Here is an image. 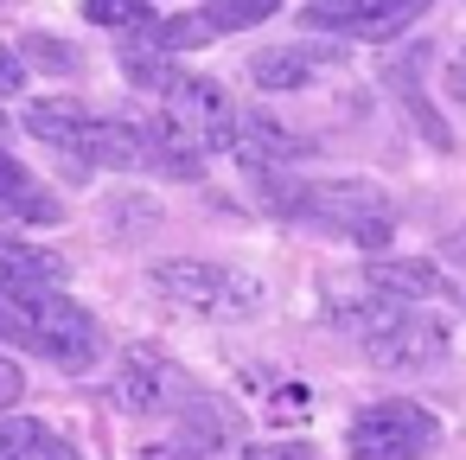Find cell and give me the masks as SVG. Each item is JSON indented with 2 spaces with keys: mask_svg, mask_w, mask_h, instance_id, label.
<instances>
[{
  "mask_svg": "<svg viewBox=\"0 0 466 460\" xmlns=\"http://www.w3.org/2000/svg\"><path fill=\"white\" fill-rule=\"evenodd\" d=\"M262 199L281 211V218H294V224H313V230H326V237H351L358 250H390V237H396V211H390V199H383V186H370V179H275V167H262Z\"/></svg>",
  "mask_w": 466,
  "mask_h": 460,
  "instance_id": "1",
  "label": "cell"
},
{
  "mask_svg": "<svg viewBox=\"0 0 466 460\" xmlns=\"http://www.w3.org/2000/svg\"><path fill=\"white\" fill-rule=\"evenodd\" d=\"M154 294L179 313H198V320H243L262 288L243 275V269H224V262H198V256H173V262H154L147 269Z\"/></svg>",
  "mask_w": 466,
  "mask_h": 460,
  "instance_id": "2",
  "label": "cell"
},
{
  "mask_svg": "<svg viewBox=\"0 0 466 460\" xmlns=\"http://www.w3.org/2000/svg\"><path fill=\"white\" fill-rule=\"evenodd\" d=\"M345 447H351V460H428L441 447V422L409 396H383L351 415Z\"/></svg>",
  "mask_w": 466,
  "mask_h": 460,
  "instance_id": "3",
  "label": "cell"
},
{
  "mask_svg": "<svg viewBox=\"0 0 466 460\" xmlns=\"http://www.w3.org/2000/svg\"><path fill=\"white\" fill-rule=\"evenodd\" d=\"M167 109H173V122H179L205 154H224V148L237 154V148H243V122H249V116L230 103V90H224L218 77H179L173 97H167Z\"/></svg>",
  "mask_w": 466,
  "mask_h": 460,
  "instance_id": "4",
  "label": "cell"
},
{
  "mask_svg": "<svg viewBox=\"0 0 466 460\" xmlns=\"http://www.w3.org/2000/svg\"><path fill=\"white\" fill-rule=\"evenodd\" d=\"M33 332H39V352L58 364V371H90L96 352H103V326L90 307H77L65 288L58 294H33Z\"/></svg>",
  "mask_w": 466,
  "mask_h": 460,
  "instance_id": "5",
  "label": "cell"
},
{
  "mask_svg": "<svg viewBox=\"0 0 466 460\" xmlns=\"http://www.w3.org/2000/svg\"><path fill=\"white\" fill-rule=\"evenodd\" d=\"M192 396H198V383H192L173 358H160V352H147V345H135V352L122 358V371H116V403L135 409V415H179Z\"/></svg>",
  "mask_w": 466,
  "mask_h": 460,
  "instance_id": "6",
  "label": "cell"
},
{
  "mask_svg": "<svg viewBox=\"0 0 466 460\" xmlns=\"http://www.w3.org/2000/svg\"><path fill=\"white\" fill-rule=\"evenodd\" d=\"M428 7H434V0H351V7H307V26L345 33V39H396Z\"/></svg>",
  "mask_w": 466,
  "mask_h": 460,
  "instance_id": "7",
  "label": "cell"
},
{
  "mask_svg": "<svg viewBox=\"0 0 466 460\" xmlns=\"http://www.w3.org/2000/svg\"><path fill=\"white\" fill-rule=\"evenodd\" d=\"M447 352V320L434 313H402L396 326H383L377 339H364V358L377 371H421Z\"/></svg>",
  "mask_w": 466,
  "mask_h": 460,
  "instance_id": "8",
  "label": "cell"
},
{
  "mask_svg": "<svg viewBox=\"0 0 466 460\" xmlns=\"http://www.w3.org/2000/svg\"><path fill=\"white\" fill-rule=\"evenodd\" d=\"M65 275H71V269H65L58 250L26 243V237H14V230H0V288H7V294H20V301H33V294H58Z\"/></svg>",
  "mask_w": 466,
  "mask_h": 460,
  "instance_id": "9",
  "label": "cell"
},
{
  "mask_svg": "<svg viewBox=\"0 0 466 460\" xmlns=\"http://www.w3.org/2000/svg\"><path fill=\"white\" fill-rule=\"evenodd\" d=\"M26 135H33V141H46V148H65V154L90 160L96 116H90L77 97H39V103H26Z\"/></svg>",
  "mask_w": 466,
  "mask_h": 460,
  "instance_id": "10",
  "label": "cell"
},
{
  "mask_svg": "<svg viewBox=\"0 0 466 460\" xmlns=\"http://www.w3.org/2000/svg\"><path fill=\"white\" fill-rule=\"evenodd\" d=\"M326 313H332V326H339V332L377 339L383 326H396V320L409 313V301H396V294H383V288H370V281H358V288L332 281V288H326Z\"/></svg>",
  "mask_w": 466,
  "mask_h": 460,
  "instance_id": "11",
  "label": "cell"
},
{
  "mask_svg": "<svg viewBox=\"0 0 466 460\" xmlns=\"http://www.w3.org/2000/svg\"><path fill=\"white\" fill-rule=\"evenodd\" d=\"M339 58H345L339 46H268V52L249 58V84H262V90H307Z\"/></svg>",
  "mask_w": 466,
  "mask_h": 460,
  "instance_id": "12",
  "label": "cell"
},
{
  "mask_svg": "<svg viewBox=\"0 0 466 460\" xmlns=\"http://www.w3.org/2000/svg\"><path fill=\"white\" fill-rule=\"evenodd\" d=\"M90 160H96V167H116V173H147V167H154V148H147L141 116H109V122H96Z\"/></svg>",
  "mask_w": 466,
  "mask_h": 460,
  "instance_id": "13",
  "label": "cell"
},
{
  "mask_svg": "<svg viewBox=\"0 0 466 460\" xmlns=\"http://www.w3.org/2000/svg\"><path fill=\"white\" fill-rule=\"evenodd\" d=\"M230 434H237V415L218 403V396H192L186 409H179V454H198V460H211V454H224L230 447Z\"/></svg>",
  "mask_w": 466,
  "mask_h": 460,
  "instance_id": "14",
  "label": "cell"
},
{
  "mask_svg": "<svg viewBox=\"0 0 466 460\" xmlns=\"http://www.w3.org/2000/svg\"><path fill=\"white\" fill-rule=\"evenodd\" d=\"M300 154H313V141H300L288 122H275V116H249V122H243V148H237V160H243L249 173L281 167V160H300Z\"/></svg>",
  "mask_w": 466,
  "mask_h": 460,
  "instance_id": "15",
  "label": "cell"
},
{
  "mask_svg": "<svg viewBox=\"0 0 466 460\" xmlns=\"http://www.w3.org/2000/svg\"><path fill=\"white\" fill-rule=\"evenodd\" d=\"M364 281L370 288H383V294H396V301H434L447 281H441V269L434 262H421V256H377L370 269H364Z\"/></svg>",
  "mask_w": 466,
  "mask_h": 460,
  "instance_id": "16",
  "label": "cell"
},
{
  "mask_svg": "<svg viewBox=\"0 0 466 460\" xmlns=\"http://www.w3.org/2000/svg\"><path fill=\"white\" fill-rule=\"evenodd\" d=\"M141 128H147V148H154V173H167V179H192V173H198L205 148H198L173 116H141Z\"/></svg>",
  "mask_w": 466,
  "mask_h": 460,
  "instance_id": "17",
  "label": "cell"
},
{
  "mask_svg": "<svg viewBox=\"0 0 466 460\" xmlns=\"http://www.w3.org/2000/svg\"><path fill=\"white\" fill-rule=\"evenodd\" d=\"M0 460H77V447L46 422H0Z\"/></svg>",
  "mask_w": 466,
  "mask_h": 460,
  "instance_id": "18",
  "label": "cell"
},
{
  "mask_svg": "<svg viewBox=\"0 0 466 460\" xmlns=\"http://www.w3.org/2000/svg\"><path fill=\"white\" fill-rule=\"evenodd\" d=\"M122 71H128L135 90H154V97H173V84L186 77V71L173 65V52H154L147 39H128V46H122Z\"/></svg>",
  "mask_w": 466,
  "mask_h": 460,
  "instance_id": "19",
  "label": "cell"
},
{
  "mask_svg": "<svg viewBox=\"0 0 466 460\" xmlns=\"http://www.w3.org/2000/svg\"><path fill=\"white\" fill-rule=\"evenodd\" d=\"M383 77H390V90L415 109V122L428 128V141H434V148H453V135L441 128V116H434V109H428V97H421V52H409V65H390Z\"/></svg>",
  "mask_w": 466,
  "mask_h": 460,
  "instance_id": "20",
  "label": "cell"
},
{
  "mask_svg": "<svg viewBox=\"0 0 466 460\" xmlns=\"http://www.w3.org/2000/svg\"><path fill=\"white\" fill-rule=\"evenodd\" d=\"M84 20H90V26H109V33H122V39H147V33L160 26L147 0H84Z\"/></svg>",
  "mask_w": 466,
  "mask_h": 460,
  "instance_id": "21",
  "label": "cell"
},
{
  "mask_svg": "<svg viewBox=\"0 0 466 460\" xmlns=\"http://www.w3.org/2000/svg\"><path fill=\"white\" fill-rule=\"evenodd\" d=\"M205 39H218V26H211V14H186V20H160V26L147 33V46H154V52H192V46H205Z\"/></svg>",
  "mask_w": 466,
  "mask_h": 460,
  "instance_id": "22",
  "label": "cell"
},
{
  "mask_svg": "<svg viewBox=\"0 0 466 460\" xmlns=\"http://www.w3.org/2000/svg\"><path fill=\"white\" fill-rule=\"evenodd\" d=\"M275 7H281V0H205V14H211V26H218V33L256 26V20H268Z\"/></svg>",
  "mask_w": 466,
  "mask_h": 460,
  "instance_id": "23",
  "label": "cell"
},
{
  "mask_svg": "<svg viewBox=\"0 0 466 460\" xmlns=\"http://www.w3.org/2000/svg\"><path fill=\"white\" fill-rule=\"evenodd\" d=\"M0 339H14V345H33V352H39V332H33V307H26L20 294H7V288H0Z\"/></svg>",
  "mask_w": 466,
  "mask_h": 460,
  "instance_id": "24",
  "label": "cell"
},
{
  "mask_svg": "<svg viewBox=\"0 0 466 460\" xmlns=\"http://www.w3.org/2000/svg\"><path fill=\"white\" fill-rule=\"evenodd\" d=\"M243 460H313V441H256V447H243Z\"/></svg>",
  "mask_w": 466,
  "mask_h": 460,
  "instance_id": "25",
  "label": "cell"
},
{
  "mask_svg": "<svg viewBox=\"0 0 466 460\" xmlns=\"http://www.w3.org/2000/svg\"><path fill=\"white\" fill-rule=\"evenodd\" d=\"M26 58L33 65H52V71H77V52L58 46V39H26Z\"/></svg>",
  "mask_w": 466,
  "mask_h": 460,
  "instance_id": "26",
  "label": "cell"
},
{
  "mask_svg": "<svg viewBox=\"0 0 466 460\" xmlns=\"http://www.w3.org/2000/svg\"><path fill=\"white\" fill-rule=\"evenodd\" d=\"M20 396H26V371H20L7 352H0V409H14Z\"/></svg>",
  "mask_w": 466,
  "mask_h": 460,
  "instance_id": "27",
  "label": "cell"
},
{
  "mask_svg": "<svg viewBox=\"0 0 466 460\" xmlns=\"http://www.w3.org/2000/svg\"><path fill=\"white\" fill-rule=\"evenodd\" d=\"M20 90H26V65L0 46V97H20Z\"/></svg>",
  "mask_w": 466,
  "mask_h": 460,
  "instance_id": "28",
  "label": "cell"
},
{
  "mask_svg": "<svg viewBox=\"0 0 466 460\" xmlns=\"http://www.w3.org/2000/svg\"><path fill=\"white\" fill-rule=\"evenodd\" d=\"M447 90H453V97H460V103H466V52H460V58H453V65H447Z\"/></svg>",
  "mask_w": 466,
  "mask_h": 460,
  "instance_id": "29",
  "label": "cell"
},
{
  "mask_svg": "<svg viewBox=\"0 0 466 460\" xmlns=\"http://www.w3.org/2000/svg\"><path fill=\"white\" fill-rule=\"evenodd\" d=\"M453 262H466V230H460V237H453Z\"/></svg>",
  "mask_w": 466,
  "mask_h": 460,
  "instance_id": "30",
  "label": "cell"
},
{
  "mask_svg": "<svg viewBox=\"0 0 466 460\" xmlns=\"http://www.w3.org/2000/svg\"><path fill=\"white\" fill-rule=\"evenodd\" d=\"M313 7H351V0H313Z\"/></svg>",
  "mask_w": 466,
  "mask_h": 460,
  "instance_id": "31",
  "label": "cell"
},
{
  "mask_svg": "<svg viewBox=\"0 0 466 460\" xmlns=\"http://www.w3.org/2000/svg\"><path fill=\"white\" fill-rule=\"evenodd\" d=\"M0 148H7V122H0Z\"/></svg>",
  "mask_w": 466,
  "mask_h": 460,
  "instance_id": "32",
  "label": "cell"
}]
</instances>
